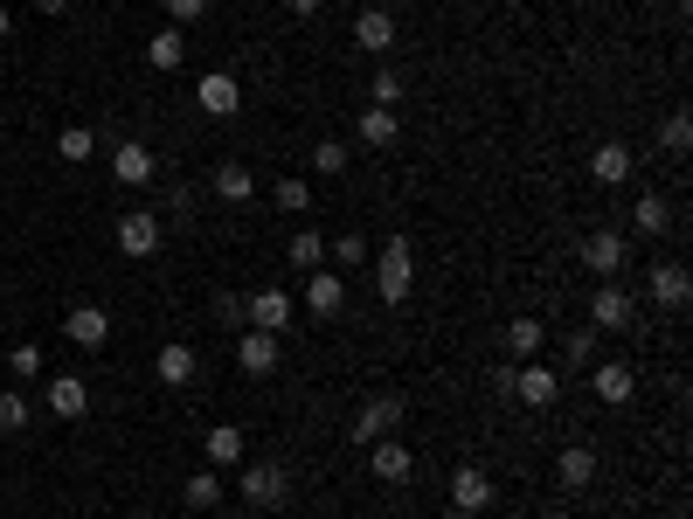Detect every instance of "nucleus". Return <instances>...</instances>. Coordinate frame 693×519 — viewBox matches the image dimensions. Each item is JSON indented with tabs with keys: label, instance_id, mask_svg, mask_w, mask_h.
<instances>
[{
	"label": "nucleus",
	"instance_id": "33",
	"mask_svg": "<svg viewBox=\"0 0 693 519\" xmlns=\"http://www.w3.org/2000/svg\"><path fill=\"white\" fill-rule=\"evenodd\" d=\"M402 91H409V84H402L396 70H375V84H368V104H381V112H396V104H402Z\"/></svg>",
	"mask_w": 693,
	"mask_h": 519
},
{
	"label": "nucleus",
	"instance_id": "40",
	"mask_svg": "<svg viewBox=\"0 0 693 519\" xmlns=\"http://www.w3.org/2000/svg\"><path fill=\"white\" fill-rule=\"evenodd\" d=\"M243 319H250V305L237 292H216V326H243Z\"/></svg>",
	"mask_w": 693,
	"mask_h": 519
},
{
	"label": "nucleus",
	"instance_id": "39",
	"mask_svg": "<svg viewBox=\"0 0 693 519\" xmlns=\"http://www.w3.org/2000/svg\"><path fill=\"white\" fill-rule=\"evenodd\" d=\"M326 256H340V264H368V236H361V229H347V236L333 243Z\"/></svg>",
	"mask_w": 693,
	"mask_h": 519
},
{
	"label": "nucleus",
	"instance_id": "3",
	"mask_svg": "<svg viewBox=\"0 0 693 519\" xmlns=\"http://www.w3.org/2000/svg\"><path fill=\"white\" fill-rule=\"evenodd\" d=\"M402 415H409V402H402V395H368L361 409H354V430H347V436L368 451L375 436H396V430H402Z\"/></svg>",
	"mask_w": 693,
	"mask_h": 519
},
{
	"label": "nucleus",
	"instance_id": "24",
	"mask_svg": "<svg viewBox=\"0 0 693 519\" xmlns=\"http://www.w3.org/2000/svg\"><path fill=\"white\" fill-rule=\"evenodd\" d=\"M112 173L125 180V188H146V180H153V146H139V139H125V146L112 152Z\"/></svg>",
	"mask_w": 693,
	"mask_h": 519
},
{
	"label": "nucleus",
	"instance_id": "5",
	"mask_svg": "<svg viewBox=\"0 0 693 519\" xmlns=\"http://www.w3.org/2000/svg\"><path fill=\"white\" fill-rule=\"evenodd\" d=\"M555 395H561V374H548L542 360H521V368H513V402H527V409H555Z\"/></svg>",
	"mask_w": 693,
	"mask_h": 519
},
{
	"label": "nucleus",
	"instance_id": "17",
	"mask_svg": "<svg viewBox=\"0 0 693 519\" xmlns=\"http://www.w3.org/2000/svg\"><path fill=\"white\" fill-rule=\"evenodd\" d=\"M451 506L458 512H485V506H493V478H485L479 464H458V472H451Z\"/></svg>",
	"mask_w": 693,
	"mask_h": 519
},
{
	"label": "nucleus",
	"instance_id": "18",
	"mask_svg": "<svg viewBox=\"0 0 693 519\" xmlns=\"http://www.w3.org/2000/svg\"><path fill=\"white\" fill-rule=\"evenodd\" d=\"M354 139H361L368 152H389V146L402 139V118H396V112H381V104H368V112L354 118Z\"/></svg>",
	"mask_w": 693,
	"mask_h": 519
},
{
	"label": "nucleus",
	"instance_id": "9",
	"mask_svg": "<svg viewBox=\"0 0 693 519\" xmlns=\"http://www.w3.org/2000/svg\"><path fill=\"white\" fill-rule=\"evenodd\" d=\"M243 305H250V326L256 332H285L292 326V292H285V284H264V292L243 298Z\"/></svg>",
	"mask_w": 693,
	"mask_h": 519
},
{
	"label": "nucleus",
	"instance_id": "45",
	"mask_svg": "<svg viewBox=\"0 0 693 519\" xmlns=\"http://www.w3.org/2000/svg\"><path fill=\"white\" fill-rule=\"evenodd\" d=\"M8 35H14V14H8V8H0V42H8Z\"/></svg>",
	"mask_w": 693,
	"mask_h": 519
},
{
	"label": "nucleus",
	"instance_id": "14",
	"mask_svg": "<svg viewBox=\"0 0 693 519\" xmlns=\"http://www.w3.org/2000/svg\"><path fill=\"white\" fill-rule=\"evenodd\" d=\"M63 332H70V340L84 347V353H97V347L112 340V311H105V305H76L70 319H63Z\"/></svg>",
	"mask_w": 693,
	"mask_h": 519
},
{
	"label": "nucleus",
	"instance_id": "29",
	"mask_svg": "<svg viewBox=\"0 0 693 519\" xmlns=\"http://www.w3.org/2000/svg\"><path fill=\"white\" fill-rule=\"evenodd\" d=\"M91 152H97V133H91V125H63V133H56V160H70V167H84V160H91Z\"/></svg>",
	"mask_w": 693,
	"mask_h": 519
},
{
	"label": "nucleus",
	"instance_id": "42",
	"mask_svg": "<svg viewBox=\"0 0 693 519\" xmlns=\"http://www.w3.org/2000/svg\"><path fill=\"white\" fill-rule=\"evenodd\" d=\"M485 388H493L500 402H513V368H493V374H485Z\"/></svg>",
	"mask_w": 693,
	"mask_h": 519
},
{
	"label": "nucleus",
	"instance_id": "7",
	"mask_svg": "<svg viewBox=\"0 0 693 519\" xmlns=\"http://www.w3.org/2000/svg\"><path fill=\"white\" fill-rule=\"evenodd\" d=\"M195 104H201L209 118H237V112H243V91H237V76H229V70H209V76L195 84Z\"/></svg>",
	"mask_w": 693,
	"mask_h": 519
},
{
	"label": "nucleus",
	"instance_id": "31",
	"mask_svg": "<svg viewBox=\"0 0 693 519\" xmlns=\"http://www.w3.org/2000/svg\"><path fill=\"white\" fill-rule=\"evenodd\" d=\"M209 464H216V472H229V464H243V430H209Z\"/></svg>",
	"mask_w": 693,
	"mask_h": 519
},
{
	"label": "nucleus",
	"instance_id": "43",
	"mask_svg": "<svg viewBox=\"0 0 693 519\" xmlns=\"http://www.w3.org/2000/svg\"><path fill=\"white\" fill-rule=\"evenodd\" d=\"M285 8H292L298 21H313V14H319V0H285Z\"/></svg>",
	"mask_w": 693,
	"mask_h": 519
},
{
	"label": "nucleus",
	"instance_id": "27",
	"mask_svg": "<svg viewBox=\"0 0 693 519\" xmlns=\"http://www.w3.org/2000/svg\"><path fill=\"white\" fill-rule=\"evenodd\" d=\"M146 63H153V70H181V63H188V35H181V29H153Z\"/></svg>",
	"mask_w": 693,
	"mask_h": 519
},
{
	"label": "nucleus",
	"instance_id": "13",
	"mask_svg": "<svg viewBox=\"0 0 693 519\" xmlns=\"http://www.w3.org/2000/svg\"><path fill=\"white\" fill-rule=\"evenodd\" d=\"M589 388H597V402L603 409H624L638 395V374L624 368V360H597V374H589Z\"/></svg>",
	"mask_w": 693,
	"mask_h": 519
},
{
	"label": "nucleus",
	"instance_id": "19",
	"mask_svg": "<svg viewBox=\"0 0 693 519\" xmlns=\"http://www.w3.org/2000/svg\"><path fill=\"white\" fill-rule=\"evenodd\" d=\"M237 368L243 374H256V381H264V374H277V332H243V340H237Z\"/></svg>",
	"mask_w": 693,
	"mask_h": 519
},
{
	"label": "nucleus",
	"instance_id": "36",
	"mask_svg": "<svg viewBox=\"0 0 693 519\" xmlns=\"http://www.w3.org/2000/svg\"><path fill=\"white\" fill-rule=\"evenodd\" d=\"M0 430H29V395L0 388Z\"/></svg>",
	"mask_w": 693,
	"mask_h": 519
},
{
	"label": "nucleus",
	"instance_id": "47",
	"mask_svg": "<svg viewBox=\"0 0 693 519\" xmlns=\"http://www.w3.org/2000/svg\"><path fill=\"white\" fill-rule=\"evenodd\" d=\"M542 519H569V512H542Z\"/></svg>",
	"mask_w": 693,
	"mask_h": 519
},
{
	"label": "nucleus",
	"instance_id": "25",
	"mask_svg": "<svg viewBox=\"0 0 693 519\" xmlns=\"http://www.w3.org/2000/svg\"><path fill=\"white\" fill-rule=\"evenodd\" d=\"M631 229L638 236H665V229H673V201L665 194H638L631 201Z\"/></svg>",
	"mask_w": 693,
	"mask_h": 519
},
{
	"label": "nucleus",
	"instance_id": "28",
	"mask_svg": "<svg viewBox=\"0 0 693 519\" xmlns=\"http://www.w3.org/2000/svg\"><path fill=\"white\" fill-rule=\"evenodd\" d=\"M542 340H548L542 319H506V353L513 360H534V353H542Z\"/></svg>",
	"mask_w": 693,
	"mask_h": 519
},
{
	"label": "nucleus",
	"instance_id": "20",
	"mask_svg": "<svg viewBox=\"0 0 693 519\" xmlns=\"http://www.w3.org/2000/svg\"><path fill=\"white\" fill-rule=\"evenodd\" d=\"M555 485H561V491H589V485H597V451H589V444H569V451L555 457Z\"/></svg>",
	"mask_w": 693,
	"mask_h": 519
},
{
	"label": "nucleus",
	"instance_id": "12",
	"mask_svg": "<svg viewBox=\"0 0 693 519\" xmlns=\"http://www.w3.org/2000/svg\"><path fill=\"white\" fill-rule=\"evenodd\" d=\"M368 472L381 485H402L409 472H417V457H409V444H396V436H375V444H368Z\"/></svg>",
	"mask_w": 693,
	"mask_h": 519
},
{
	"label": "nucleus",
	"instance_id": "34",
	"mask_svg": "<svg viewBox=\"0 0 693 519\" xmlns=\"http://www.w3.org/2000/svg\"><path fill=\"white\" fill-rule=\"evenodd\" d=\"M313 167L333 180V173H347L354 167V146H340V139H319V152H313Z\"/></svg>",
	"mask_w": 693,
	"mask_h": 519
},
{
	"label": "nucleus",
	"instance_id": "37",
	"mask_svg": "<svg viewBox=\"0 0 693 519\" xmlns=\"http://www.w3.org/2000/svg\"><path fill=\"white\" fill-rule=\"evenodd\" d=\"M8 368H14L21 381H35V374H49V368H42V347H35V340H21V347L8 353Z\"/></svg>",
	"mask_w": 693,
	"mask_h": 519
},
{
	"label": "nucleus",
	"instance_id": "4",
	"mask_svg": "<svg viewBox=\"0 0 693 519\" xmlns=\"http://www.w3.org/2000/svg\"><path fill=\"white\" fill-rule=\"evenodd\" d=\"M160 236H167V229H160L153 208H125V215H118V250L125 256H153V250H160Z\"/></svg>",
	"mask_w": 693,
	"mask_h": 519
},
{
	"label": "nucleus",
	"instance_id": "30",
	"mask_svg": "<svg viewBox=\"0 0 693 519\" xmlns=\"http://www.w3.org/2000/svg\"><path fill=\"white\" fill-rule=\"evenodd\" d=\"M659 146L673 152V160H686V152H693V118H686V112H665V125H659Z\"/></svg>",
	"mask_w": 693,
	"mask_h": 519
},
{
	"label": "nucleus",
	"instance_id": "15",
	"mask_svg": "<svg viewBox=\"0 0 693 519\" xmlns=\"http://www.w3.org/2000/svg\"><path fill=\"white\" fill-rule=\"evenodd\" d=\"M582 264L597 277H618L624 271V236H618V229H589V236H582Z\"/></svg>",
	"mask_w": 693,
	"mask_h": 519
},
{
	"label": "nucleus",
	"instance_id": "21",
	"mask_svg": "<svg viewBox=\"0 0 693 519\" xmlns=\"http://www.w3.org/2000/svg\"><path fill=\"white\" fill-rule=\"evenodd\" d=\"M340 305H347V284L333 277V271L305 277V311H313V319H340Z\"/></svg>",
	"mask_w": 693,
	"mask_h": 519
},
{
	"label": "nucleus",
	"instance_id": "32",
	"mask_svg": "<svg viewBox=\"0 0 693 519\" xmlns=\"http://www.w3.org/2000/svg\"><path fill=\"white\" fill-rule=\"evenodd\" d=\"M285 256H292V264H298V271H319V264H326V236H319V229H298V236H292V250H285Z\"/></svg>",
	"mask_w": 693,
	"mask_h": 519
},
{
	"label": "nucleus",
	"instance_id": "26",
	"mask_svg": "<svg viewBox=\"0 0 693 519\" xmlns=\"http://www.w3.org/2000/svg\"><path fill=\"white\" fill-rule=\"evenodd\" d=\"M181 499H188L195 512H209V506H222V499H229V478H222L216 464H209V472H195V478L181 485Z\"/></svg>",
	"mask_w": 693,
	"mask_h": 519
},
{
	"label": "nucleus",
	"instance_id": "8",
	"mask_svg": "<svg viewBox=\"0 0 693 519\" xmlns=\"http://www.w3.org/2000/svg\"><path fill=\"white\" fill-rule=\"evenodd\" d=\"M42 402H49V415H63V423H76V415L91 409V381H84V374H49Z\"/></svg>",
	"mask_w": 693,
	"mask_h": 519
},
{
	"label": "nucleus",
	"instance_id": "35",
	"mask_svg": "<svg viewBox=\"0 0 693 519\" xmlns=\"http://www.w3.org/2000/svg\"><path fill=\"white\" fill-rule=\"evenodd\" d=\"M271 201L285 208V215H305V208H313V188H305V180H277V188H271Z\"/></svg>",
	"mask_w": 693,
	"mask_h": 519
},
{
	"label": "nucleus",
	"instance_id": "48",
	"mask_svg": "<svg viewBox=\"0 0 693 519\" xmlns=\"http://www.w3.org/2000/svg\"><path fill=\"white\" fill-rule=\"evenodd\" d=\"M493 8H506V0H493Z\"/></svg>",
	"mask_w": 693,
	"mask_h": 519
},
{
	"label": "nucleus",
	"instance_id": "11",
	"mask_svg": "<svg viewBox=\"0 0 693 519\" xmlns=\"http://www.w3.org/2000/svg\"><path fill=\"white\" fill-rule=\"evenodd\" d=\"M589 326L597 332H624L631 326V292H618V284H597V298H589Z\"/></svg>",
	"mask_w": 693,
	"mask_h": 519
},
{
	"label": "nucleus",
	"instance_id": "2",
	"mask_svg": "<svg viewBox=\"0 0 693 519\" xmlns=\"http://www.w3.org/2000/svg\"><path fill=\"white\" fill-rule=\"evenodd\" d=\"M409 284H417V256H409V236H389L375 256V298L381 305H402Z\"/></svg>",
	"mask_w": 693,
	"mask_h": 519
},
{
	"label": "nucleus",
	"instance_id": "16",
	"mask_svg": "<svg viewBox=\"0 0 693 519\" xmlns=\"http://www.w3.org/2000/svg\"><path fill=\"white\" fill-rule=\"evenodd\" d=\"M354 42H361L368 56H389V49H396V14L389 8H361V14H354Z\"/></svg>",
	"mask_w": 693,
	"mask_h": 519
},
{
	"label": "nucleus",
	"instance_id": "46",
	"mask_svg": "<svg viewBox=\"0 0 693 519\" xmlns=\"http://www.w3.org/2000/svg\"><path fill=\"white\" fill-rule=\"evenodd\" d=\"M451 519H479V512H458V506H451Z\"/></svg>",
	"mask_w": 693,
	"mask_h": 519
},
{
	"label": "nucleus",
	"instance_id": "44",
	"mask_svg": "<svg viewBox=\"0 0 693 519\" xmlns=\"http://www.w3.org/2000/svg\"><path fill=\"white\" fill-rule=\"evenodd\" d=\"M35 8H42L49 21H56V14H70V0H35Z\"/></svg>",
	"mask_w": 693,
	"mask_h": 519
},
{
	"label": "nucleus",
	"instance_id": "22",
	"mask_svg": "<svg viewBox=\"0 0 693 519\" xmlns=\"http://www.w3.org/2000/svg\"><path fill=\"white\" fill-rule=\"evenodd\" d=\"M209 188H216V201H229V208H243V201H256V173H250L243 160H222V167L209 173Z\"/></svg>",
	"mask_w": 693,
	"mask_h": 519
},
{
	"label": "nucleus",
	"instance_id": "41",
	"mask_svg": "<svg viewBox=\"0 0 693 519\" xmlns=\"http://www.w3.org/2000/svg\"><path fill=\"white\" fill-rule=\"evenodd\" d=\"M589 353H597V332H569V368H589Z\"/></svg>",
	"mask_w": 693,
	"mask_h": 519
},
{
	"label": "nucleus",
	"instance_id": "6",
	"mask_svg": "<svg viewBox=\"0 0 693 519\" xmlns=\"http://www.w3.org/2000/svg\"><path fill=\"white\" fill-rule=\"evenodd\" d=\"M645 298H652L659 311H686V298H693V277H686V264H652V277H645Z\"/></svg>",
	"mask_w": 693,
	"mask_h": 519
},
{
	"label": "nucleus",
	"instance_id": "10",
	"mask_svg": "<svg viewBox=\"0 0 693 519\" xmlns=\"http://www.w3.org/2000/svg\"><path fill=\"white\" fill-rule=\"evenodd\" d=\"M631 167H638V152H631L624 139H603L597 152H589V173H597V188H624Z\"/></svg>",
	"mask_w": 693,
	"mask_h": 519
},
{
	"label": "nucleus",
	"instance_id": "23",
	"mask_svg": "<svg viewBox=\"0 0 693 519\" xmlns=\"http://www.w3.org/2000/svg\"><path fill=\"white\" fill-rule=\"evenodd\" d=\"M153 374H160L167 388H188V381L201 374V353H195L188 340H174V347H160V360H153Z\"/></svg>",
	"mask_w": 693,
	"mask_h": 519
},
{
	"label": "nucleus",
	"instance_id": "1",
	"mask_svg": "<svg viewBox=\"0 0 693 519\" xmlns=\"http://www.w3.org/2000/svg\"><path fill=\"white\" fill-rule=\"evenodd\" d=\"M237 491H243V506H256V512H277L292 499V472L277 457H264V464H243L237 472Z\"/></svg>",
	"mask_w": 693,
	"mask_h": 519
},
{
	"label": "nucleus",
	"instance_id": "38",
	"mask_svg": "<svg viewBox=\"0 0 693 519\" xmlns=\"http://www.w3.org/2000/svg\"><path fill=\"white\" fill-rule=\"evenodd\" d=\"M160 8L174 14V29H188V21H209V8H216V0H160Z\"/></svg>",
	"mask_w": 693,
	"mask_h": 519
}]
</instances>
